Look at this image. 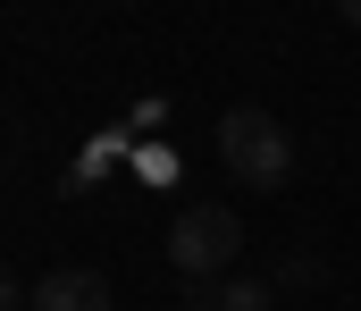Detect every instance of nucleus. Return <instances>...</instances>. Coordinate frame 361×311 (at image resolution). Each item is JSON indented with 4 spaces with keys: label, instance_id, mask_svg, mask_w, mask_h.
<instances>
[{
    "label": "nucleus",
    "instance_id": "obj_1",
    "mask_svg": "<svg viewBox=\"0 0 361 311\" xmlns=\"http://www.w3.org/2000/svg\"><path fill=\"white\" fill-rule=\"evenodd\" d=\"M219 160H227L235 185L277 194V185L294 177V135L277 126L269 109H227V118H219Z\"/></svg>",
    "mask_w": 361,
    "mask_h": 311
},
{
    "label": "nucleus",
    "instance_id": "obj_3",
    "mask_svg": "<svg viewBox=\"0 0 361 311\" xmlns=\"http://www.w3.org/2000/svg\"><path fill=\"white\" fill-rule=\"evenodd\" d=\"M34 311H118L101 269H42L34 278Z\"/></svg>",
    "mask_w": 361,
    "mask_h": 311
},
{
    "label": "nucleus",
    "instance_id": "obj_4",
    "mask_svg": "<svg viewBox=\"0 0 361 311\" xmlns=\"http://www.w3.org/2000/svg\"><path fill=\"white\" fill-rule=\"evenodd\" d=\"M185 311H277V286L269 278H219V286H185Z\"/></svg>",
    "mask_w": 361,
    "mask_h": 311
},
{
    "label": "nucleus",
    "instance_id": "obj_6",
    "mask_svg": "<svg viewBox=\"0 0 361 311\" xmlns=\"http://www.w3.org/2000/svg\"><path fill=\"white\" fill-rule=\"evenodd\" d=\"M345 25H361V0H345Z\"/></svg>",
    "mask_w": 361,
    "mask_h": 311
},
{
    "label": "nucleus",
    "instance_id": "obj_5",
    "mask_svg": "<svg viewBox=\"0 0 361 311\" xmlns=\"http://www.w3.org/2000/svg\"><path fill=\"white\" fill-rule=\"evenodd\" d=\"M319 278H328V269H319L311 252H286V261H277V286H294V295H311Z\"/></svg>",
    "mask_w": 361,
    "mask_h": 311
},
{
    "label": "nucleus",
    "instance_id": "obj_2",
    "mask_svg": "<svg viewBox=\"0 0 361 311\" xmlns=\"http://www.w3.org/2000/svg\"><path fill=\"white\" fill-rule=\"evenodd\" d=\"M235 252H244V219L227 202H193L169 227V269H177L185 286H219L227 269H235Z\"/></svg>",
    "mask_w": 361,
    "mask_h": 311
}]
</instances>
